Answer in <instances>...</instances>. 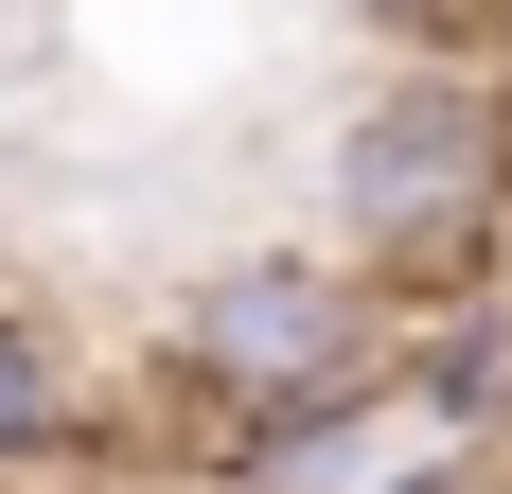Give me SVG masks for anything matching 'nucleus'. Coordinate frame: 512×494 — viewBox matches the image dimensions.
I'll return each mask as SVG.
<instances>
[{
  "label": "nucleus",
  "instance_id": "nucleus-4",
  "mask_svg": "<svg viewBox=\"0 0 512 494\" xmlns=\"http://www.w3.org/2000/svg\"><path fill=\"white\" fill-rule=\"evenodd\" d=\"M89 442V389H71V353L36 336V318H0V477H36V459Z\"/></svg>",
  "mask_w": 512,
  "mask_h": 494
},
{
  "label": "nucleus",
  "instance_id": "nucleus-5",
  "mask_svg": "<svg viewBox=\"0 0 512 494\" xmlns=\"http://www.w3.org/2000/svg\"><path fill=\"white\" fill-rule=\"evenodd\" d=\"M354 18H442V0H354Z\"/></svg>",
  "mask_w": 512,
  "mask_h": 494
},
{
  "label": "nucleus",
  "instance_id": "nucleus-1",
  "mask_svg": "<svg viewBox=\"0 0 512 494\" xmlns=\"http://www.w3.org/2000/svg\"><path fill=\"white\" fill-rule=\"evenodd\" d=\"M318 247L371 300H477L512 247V89L477 71H389L318 142Z\"/></svg>",
  "mask_w": 512,
  "mask_h": 494
},
{
  "label": "nucleus",
  "instance_id": "nucleus-3",
  "mask_svg": "<svg viewBox=\"0 0 512 494\" xmlns=\"http://www.w3.org/2000/svg\"><path fill=\"white\" fill-rule=\"evenodd\" d=\"M389 406H407L424 442L495 459V424H512V300L477 283V300H442V318H389Z\"/></svg>",
  "mask_w": 512,
  "mask_h": 494
},
{
  "label": "nucleus",
  "instance_id": "nucleus-6",
  "mask_svg": "<svg viewBox=\"0 0 512 494\" xmlns=\"http://www.w3.org/2000/svg\"><path fill=\"white\" fill-rule=\"evenodd\" d=\"M477 494H512V477H477Z\"/></svg>",
  "mask_w": 512,
  "mask_h": 494
},
{
  "label": "nucleus",
  "instance_id": "nucleus-2",
  "mask_svg": "<svg viewBox=\"0 0 512 494\" xmlns=\"http://www.w3.org/2000/svg\"><path fill=\"white\" fill-rule=\"evenodd\" d=\"M177 371L230 406H283V389H354L389 371V300L336 265V247H248V265H212L177 300Z\"/></svg>",
  "mask_w": 512,
  "mask_h": 494
}]
</instances>
